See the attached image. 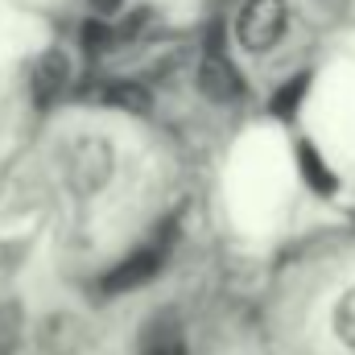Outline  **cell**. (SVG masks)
Returning <instances> with one entry per match:
<instances>
[{
	"label": "cell",
	"instance_id": "9c48e42d",
	"mask_svg": "<svg viewBox=\"0 0 355 355\" xmlns=\"http://www.w3.org/2000/svg\"><path fill=\"white\" fill-rule=\"evenodd\" d=\"M103 99L112 103V107H124V112H137V116H145L149 107H153V99H149V91L137 87V83H112V87L103 91Z\"/></svg>",
	"mask_w": 355,
	"mask_h": 355
},
{
	"label": "cell",
	"instance_id": "6da1fadb",
	"mask_svg": "<svg viewBox=\"0 0 355 355\" xmlns=\"http://www.w3.org/2000/svg\"><path fill=\"white\" fill-rule=\"evenodd\" d=\"M112 170H116V157L103 137H75L71 145H62V174L71 182V190L95 194L107 186Z\"/></svg>",
	"mask_w": 355,
	"mask_h": 355
},
{
	"label": "cell",
	"instance_id": "52a82bcc",
	"mask_svg": "<svg viewBox=\"0 0 355 355\" xmlns=\"http://www.w3.org/2000/svg\"><path fill=\"white\" fill-rule=\"evenodd\" d=\"M137 355H186V339L182 327L174 322V314H157L145 331H141V352Z\"/></svg>",
	"mask_w": 355,
	"mask_h": 355
},
{
	"label": "cell",
	"instance_id": "7a4b0ae2",
	"mask_svg": "<svg viewBox=\"0 0 355 355\" xmlns=\"http://www.w3.org/2000/svg\"><path fill=\"white\" fill-rule=\"evenodd\" d=\"M285 25H289L285 0H248L244 12H240V21H236V33H240V46L244 50L265 54V50H272L281 42Z\"/></svg>",
	"mask_w": 355,
	"mask_h": 355
},
{
	"label": "cell",
	"instance_id": "4fadbf2b",
	"mask_svg": "<svg viewBox=\"0 0 355 355\" xmlns=\"http://www.w3.org/2000/svg\"><path fill=\"white\" fill-rule=\"evenodd\" d=\"M112 42H116V33H112L107 21H87V25H83V50L95 54V50H107Z\"/></svg>",
	"mask_w": 355,
	"mask_h": 355
},
{
	"label": "cell",
	"instance_id": "8fae6325",
	"mask_svg": "<svg viewBox=\"0 0 355 355\" xmlns=\"http://www.w3.org/2000/svg\"><path fill=\"white\" fill-rule=\"evenodd\" d=\"M306 87H310V75H293L285 87L272 95V116H285V120H289V116L297 112V103H302Z\"/></svg>",
	"mask_w": 355,
	"mask_h": 355
},
{
	"label": "cell",
	"instance_id": "7c38bea8",
	"mask_svg": "<svg viewBox=\"0 0 355 355\" xmlns=\"http://www.w3.org/2000/svg\"><path fill=\"white\" fill-rule=\"evenodd\" d=\"M335 331H339L343 343H352L355 347V289L352 293H343V302L335 306Z\"/></svg>",
	"mask_w": 355,
	"mask_h": 355
},
{
	"label": "cell",
	"instance_id": "5bb4252c",
	"mask_svg": "<svg viewBox=\"0 0 355 355\" xmlns=\"http://www.w3.org/2000/svg\"><path fill=\"white\" fill-rule=\"evenodd\" d=\"M120 4H124V0H91V8H95L99 17H107V12H120Z\"/></svg>",
	"mask_w": 355,
	"mask_h": 355
},
{
	"label": "cell",
	"instance_id": "3957f363",
	"mask_svg": "<svg viewBox=\"0 0 355 355\" xmlns=\"http://www.w3.org/2000/svg\"><path fill=\"white\" fill-rule=\"evenodd\" d=\"M166 257H170V244H166V240H149V244H141L132 257H124L120 265L103 277V293H128V289L149 285V281L162 272Z\"/></svg>",
	"mask_w": 355,
	"mask_h": 355
},
{
	"label": "cell",
	"instance_id": "ba28073f",
	"mask_svg": "<svg viewBox=\"0 0 355 355\" xmlns=\"http://www.w3.org/2000/svg\"><path fill=\"white\" fill-rule=\"evenodd\" d=\"M297 166H302L306 182H310L318 194H331V190H335V174L322 166V157H318V149H314L310 141H302V145H297Z\"/></svg>",
	"mask_w": 355,
	"mask_h": 355
},
{
	"label": "cell",
	"instance_id": "8992f818",
	"mask_svg": "<svg viewBox=\"0 0 355 355\" xmlns=\"http://www.w3.org/2000/svg\"><path fill=\"white\" fill-rule=\"evenodd\" d=\"M67 83H71V62H67V54H62V50L42 54L37 67H33V79H29L33 99H37L42 107H50V103L67 91Z\"/></svg>",
	"mask_w": 355,
	"mask_h": 355
},
{
	"label": "cell",
	"instance_id": "5b68a950",
	"mask_svg": "<svg viewBox=\"0 0 355 355\" xmlns=\"http://www.w3.org/2000/svg\"><path fill=\"white\" fill-rule=\"evenodd\" d=\"M198 91L207 95V99H215V103H232V99H240V75H236V67L223 58V54H207L202 62H198Z\"/></svg>",
	"mask_w": 355,
	"mask_h": 355
},
{
	"label": "cell",
	"instance_id": "30bf717a",
	"mask_svg": "<svg viewBox=\"0 0 355 355\" xmlns=\"http://www.w3.org/2000/svg\"><path fill=\"white\" fill-rule=\"evenodd\" d=\"M21 331H25L21 306H17V302H0V355H17Z\"/></svg>",
	"mask_w": 355,
	"mask_h": 355
},
{
	"label": "cell",
	"instance_id": "277c9868",
	"mask_svg": "<svg viewBox=\"0 0 355 355\" xmlns=\"http://www.w3.org/2000/svg\"><path fill=\"white\" fill-rule=\"evenodd\" d=\"M33 343H37V355H83L87 343H91V331L79 314L54 310V314H46V318L37 322Z\"/></svg>",
	"mask_w": 355,
	"mask_h": 355
}]
</instances>
